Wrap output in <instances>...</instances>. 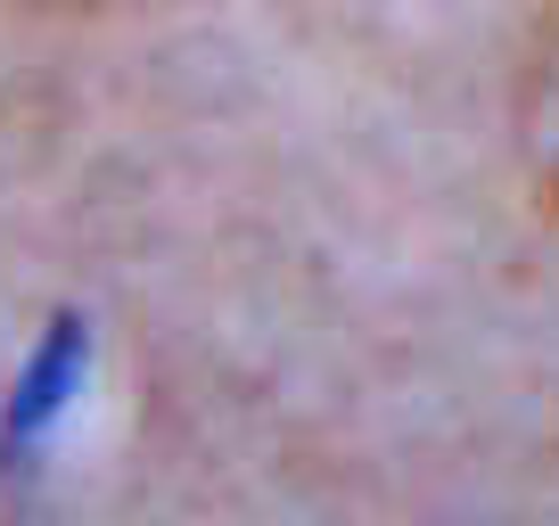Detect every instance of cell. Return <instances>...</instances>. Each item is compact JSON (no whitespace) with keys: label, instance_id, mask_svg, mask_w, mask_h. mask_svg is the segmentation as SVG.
<instances>
[{"label":"cell","instance_id":"obj_1","mask_svg":"<svg viewBox=\"0 0 559 526\" xmlns=\"http://www.w3.org/2000/svg\"><path fill=\"white\" fill-rule=\"evenodd\" d=\"M25 9H74V0H25Z\"/></svg>","mask_w":559,"mask_h":526}]
</instances>
